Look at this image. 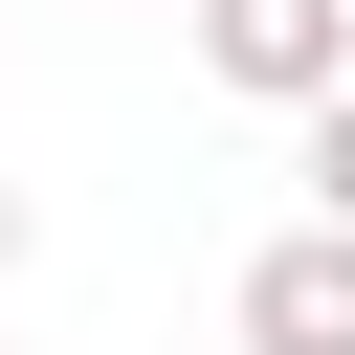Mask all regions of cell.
Listing matches in <instances>:
<instances>
[{
  "label": "cell",
  "instance_id": "3957f363",
  "mask_svg": "<svg viewBox=\"0 0 355 355\" xmlns=\"http://www.w3.org/2000/svg\"><path fill=\"white\" fill-rule=\"evenodd\" d=\"M311 222H355V67L311 89Z\"/></svg>",
  "mask_w": 355,
  "mask_h": 355
},
{
  "label": "cell",
  "instance_id": "277c9868",
  "mask_svg": "<svg viewBox=\"0 0 355 355\" xmlns=\"http://www.w3.org/2000/svg\"><path fill=\"white\" fill-rule=\"evenodd\" d=\"M0 288H22V200H0Z\"/></svg>",
  "mask_w": 355,
  "mask_h": 355
},
{
  "label": "cell",
  "instance_id": "7a4b0ae2",
  "mask_svg": "<svg viewBox=\"0 0 355 355\" xmlns=\"http://www.w3.org/2000/svg\"><path fill=\"white\" fill-rule=\"evenodd\" d=\"M244 355H355V222H288L244 266Z\"/></svg>",
  "mask_w": 355,
  "mask_h": 355
},
{
  "label": "cell",
  "instance_id": "6da1fadb",
  "mask_svg": "<svg viewBox=\"0 0 355 355\" xmlns=\"http://www.w3.org/2000/svg\"><path fill=\"white\" fill-rule=\"evenodd\" d=\"M200 22V67L244 89V111H311L333 67H355V0H178Z\"/></svg>",
  "mask_w": 355,
  "mask_h": 355
}]
</instances>
